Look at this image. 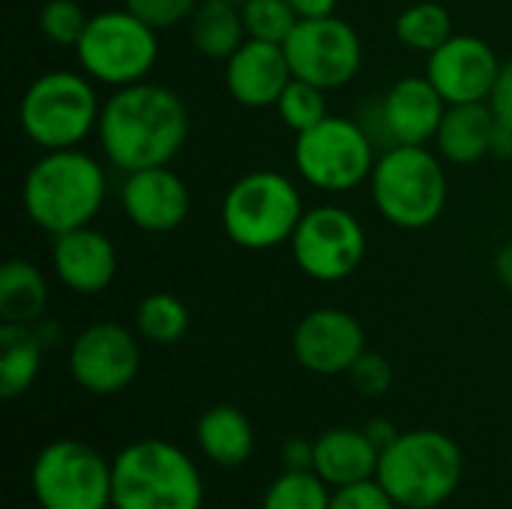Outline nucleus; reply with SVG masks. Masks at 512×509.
<instances>
[{"mask_svg":"<svg viewBox=\"0 0 512 509\" xmlns=\"http://www.w3.org/2000/svg\"><path fill=\"white\" fill-rule=\"evenodd\" d=\"M99 141L114 168L132 174L168 165L189 135L183 99L150 81L120 87L99 114Z\"/></svg>","mask_w":512,"mask_h":509,"instance_id":"1","label":"nucleus"},{"mask_svg":"<svg viewBox=\"0 0 512 509\" xmlns=\"http://www.w3.org/2000/svg\"><path fill=\"white\" fill-rule=\"evenodd\" d=\"M108 192L99 162L75 147L45 150V156L24 177V210L48 234H66L90 225L102 210Z\"/></svg>","mask_w":512,"mask_h":509,"instance_id":"2","label":"nucleus"},{"mask_svg":"<svg viewBox=\"0 0 512 509\" xmlns=\"http://www.w3.org/2000/svg\"><path fill=\"white\" fill-rule=\"evenodd\" d=\"M114 468V509H201L204 480L171 441L144 438L117 453Z\"/></svg>","mask_w":512,"mask_h":509,"instance_id":"3","label":"nucleus"},{"mask_svg":"<svg viewBox=\"0 0 512 509\" xmlns=\"http://www.w3.org/2000/svg\"><path fill=\"white\" fill-rule=\"evenodd\" d=\"M462 471V450L450 435L414 429L381 450L375 480L402 509H435L456 495Z\"/></svg>","mask_w":512,"mask_h":509,"instance_id":"4","label":"nucleus"},{"mask_svg":"<svg viewBox=\"0 0 512 509\" xmlns=\"http://www.w3.org/2000/svg\"><path fill=\"white\" fill-rule=\"evenodd\" d=\"M372 198L381 216L405 231L429 228L447 204V174L426 147L393 144L372 168Z\"/></svg>","mask_w":512,"mask_h":509,"instance_id":"5","label":"nucleus"},{"mask_svg":"<svg viewBox=\"0 0 512 509\" xmlns=\"http://www.w3.org/2000/svg\"><path fill=\"white\" fill-rule=\"evenodd\" d=\"M303 213L300 192L279 171L243 174L222 201V225L228 240L249 252L288 243Z\"/></svg>","mask_w":512,"mask_h":509,"instance_id":"6","label":"nucleus"},{"mask_svg":"<svg viewBox=\"0 0 512 509\" xmlns=\"http://www.w3.org/2000/svg\"><path fill=\"white\" fill-rule=\"evenodd\" d=\"M99 102L84 75L54 69L39 75L18 105L24 135L42 150H66L81 144L99 126Z\"/></svg>","mask_w":512,"mask_h":509,"instance_id":"7","label":"nucleus"},{"mask_svg":"<svg viewBox=\"0 0 512 509\" xmlns=\"http://www.w3.org/2000/svg\"><path fill=\"white\" fill-rule=\"evenodd\" d=\"M30 489L42 509H108L114 468L90 444L63 438L36 453Z\"/></svg>","mask_w":512,"mask_h":509,"instance_id":"8","label":"nucleus"},{"mask_svg":"<svg viewBox=\"0 0 512 509\" xmlns=\"http://www.w3.org/2000/svg\"><path fill=\"white\" fill-rule=\"evenodd\" d=\"M81 69L114 87H129L147 78L156 63V30L129 9H108L87 21L81 42L75 45Z\"/></svg>","mask_w":512,"mask_h":509,"instance_id":"9","label":"nucleus"},{"mask_svg":"<svg viewBox=\"0 0 512 509\" xmlns=\"http://www.w3.org/2000/svg\"><path fill=\"white\" fill-rule=\"evenodd\" d=\"M294 162L306 183L324 192H348L372 177L375 141L360 120L324 117L312 129L297 135Z\"/></svg>","mask_w":512,"mask_h":509,"instance_id":"10","label":"nucleus"},{"mask_svg":"<svg viewBox=\"0 0 512 509\" xmlns=\"http://www.w3.org/2000/svg\"><path fill=\"white\" fill-rule=\"evenodd\" d=\"M291 252L297 267L315 282H342L348 279L366 255V231L354 213L345 207H312L303 213Z\"/></svg>","mask_w":512,"mask_h":509,"instance_id":"11","label":"nucleus"},{"mask_svg":"<svg viewBox=\"0 0 512 509\" xmlns=\"http://www.w3.org/2000/svg\"><path fill=\"white\" fill-rule=\"evenodd\" d=\"M282 48L291 66V75L321 90L345 87L348 81H354L363 63L360 36L339 15L300 18Z\"/></svg>","mask_w":512,"mask_h":509,"instance_id":"12","label":"nucleus"},{"mask_svg":"<svg viewBox=\"0 0 512 509\" xmlns=\"http://www.w3.org/2000/svg\"><path fill=\"white\" fill-rule=\"evenodd\" d=\"M141 369V345L132 330L102 321L81 330L69 351V372L93 396L126 390Z\"/></svg>","mask_w":512,"mask_h":509,"instance_id":"13","label":"nucleus"},{"mask_svg":"<svg viewBox=\"0 0 512 509\" xmlns=\"http://www.w3.org/2000/svg\"><path fill=\"white\" fill-rule=\"evenodd\" d=\"M501 60L480 36H450L438 51L429 54L426 75L447 99V105L489 102L498 81Z\"/></svg>","mask_w":512,"mask_h":509,"instance_id":"14","label":"nucleus"},{"mask_svg":"<svg viewBox=\"0 0 512 509\" xmlns=\"http://www.w3.org/2000/svg\"><path fill=\"white\" fill-rule=\"evenodd\" d=\"M363 351L366 333L345 309H315L294 330V357L315 375H348Z\"/></svg>","mask_w":512,"mask_h":509,"instance_id":"15","label":"nucleus"},{"mask_svg":"<svg viewBox=\"0 0 512 509\" xmlns=\"http://www.w3.org/2000/svg\"><path fill=\"white\" fill-rule=\"evenodd\" d=\"M192 195L168 165L132 171L123 183V210L129 222L147 234H168L189 216Z\"/></svg>","mask_w":512,"mask_h":509,"instance_id":"16","label":"nucleus"},{"mask_svg":"<svg viewBox=\"0 0 512 509\" xmlns=\"http://www.w3.org/2000/svg\"><path fill=\"white\" fill-rule=\"evenodd\" d=\"M447 114V99L429 81V75H408L390 87L381 99V126L393 144H417L426 147Z\"/></svg>","mask_w":512,"mask_h":509,"instance_id":"17","label":"nucleus"},{"mask_svg":"<svg viewBox=\"0 0 512 509\" xmlns=\"http://www.w3.org/2000/svg\"><path fill=\"white\" fill-rule=\"evenodd\" d=\"M225 63L228 93L246 108L276 105L282 90L294 78L285 48L264 39H246Z\"/></svg>","mask_w":512,"mask_h":509,"instance_id":"18","label":"nucleus"},{"mask_svg":"<svg viewBox=\"0 0 512 509\" xmlns=\"http://www.w3.org/2000/svg\"><path fill=\"white\" fill-rule=\"evenodd\" d=\"M51 261L57 279L75 294H102L117 276L114 243L90 225L57 234Z\"/></svg>","mask_w":512,"mask_h":509,"instance_id":"19","label":"nucleus"},{"mask_svg":"<svg viewBox=\"0 0 512 509\" xmlns=\"http://www.w3.org/2000/svg\"><path fill=\"white\" fill-rule=\"evenodd\" d=\"M381 450L369 441L366 429H330L315 438L312 471L333 489L372 480L378 474Z\"/></svg>","mask_w":512,"mask_h":509,"instance_id":"20","label":"nucleus"},{"mask_svg":"<svg viewBox=\"0 0 512 509\" xmlns=\"http://www.w3.org/2000/svg\"><path fill=\"white\" fill-rule=\"evenodd\" d=\"M492 129H495V111L489 102L447 105L435 144L444 159L456 165H474L483 156H492Z\"/></svg>","mask_w":512,"mask_h":509,"instance_id":"21","label":"nucleus"},{"mask_svg":"<svg viewBox=\"0 0 512 509\" xmlns=\"http://www.w3.org/2000/svg\"><path fill=\"white\" fill-rule=\"evenodd\" d=\"M195 438L201 453L219 468H237L255 450V429L249 417L234 405H216L204 411Z\"/></svg>","mask_w":512,"mask_h":509,"instance_id":"22","label":"nucleus"},{"mask_svg":"<svg viewBox=\"0 0 512 509\" xmlns=\"http://www.w3.org/2000/svg\"><path fill=\"white\" fill-rule=\"evenodd\" d=\"M48 309V282L42 270L24 258L0 267V318L3 324H36Z\"/></svg>","mask_w":512,"mask_h":509,"instance_id":"23","label":"nucleus"},{"mask_svg":"<svg viewBox=\"0 0 512 509\" xmlns=\"http://www.w3.org/2000/svg\"><path fill=\"white\" fill-rule=\"evenodd\" d=\"M192 45L210 60H228L249 36L243 24V12L234 3L222 0H201L189 18Z\"/></svg>","mask_w":512,"mask_h":509,"instance_id":"24","label":"nucleus"},{"mask_svg":"<svg viewBox=\"0 0 512 509\" xmlns=\"http://www.w3.org/2000/svg\"><path fill=\"white\" fill-rule=\"evenodd\" d=\"M45 345L36 330L27 324H3L0 327V396L18 399L27 393L39 375Z\"/></svg>","mask_w":512,"mask_h":509,"instance_id":"25","label":"nucleus"},{"mask_svg":"<svg viewBox=\"0 0 512 509\" xmlns=\"http://www.w3.org/2000/svg\"><path fill=\"white\" fill-rule=\"evenodd\" d=\"M135 327L153 345H174L189 333V309L180 297L168 291H153L138 303Z\"/></svg>","mask_w":512,"mask_h":509,"instance_id":"26","label":"nucleus"},{"mask_svg":"<svg viewBox=\"0 0 512 509\" xmlns=\"http://www.w3.org/2000/svg\"><path fill=\"white\" fill-rule=\"evenodd\" d=\"M396 36L402 45L414 48V51H438L453 33V15L447 6L423 0L408 6L399 18H396Z\"/></svg>","mask_w":512,"mask_h":509,"instance_id":"27","label":"nucleus"},{"mask_svg":"<svg viewBox=\"0 0 512 509\" xmlns=\"http://www.w3.org/2000/svg\"><path fill=\"white\" fill-rule=\"evenodd\" d=\"M330 501L333 492L315 471L285 468V474L270 483L261 509H330Z\"/></svg>","mask_w":512,"mask_h":509,"instance_id":"28","label":"nucleus"},{"mask_svg":"<svg viewBox=\"0 0 512 509\" xmlns=\"http://www.w3.org/2000/svg\"><path fill=\"white\" fill-rule=\"evenodd\" d=\"M327 90L303 81V78H291L288 87L282 90L279 102H276V111L282 117V123L288 129H294L297 135L312 129L315 123H321L327 117V99H324Z\"/></svg>","mask_w":512,"mask_h":509,"instance_id":"29","label":"nucleus"},{"mask_svg":"<svg viewBox=\"0 0 512 509\" xmlns=\"http://www.w3.org/2000/svg\"><path fill=\"white\" fill-rule=\"evenodd\" d=\"M240 12L249 39H264L276 45H285V39L300 21L288 0H246Z\"/></svg>","mask_w":512,"mask_h":509,"instance_id":"30","label":"nucleus"},{"mask_svg":"<svg viewBox=\"0 0 512 509\" xmlns=\"http://www.w3.org/2000/svg\"><path fill=\"white\" fill-rule=\"evenodd\" d=\"M87 21L90 18L78 0H48L39 9V33L54 45H78Z\"/></svg>","mask_w":512,"mask_h":509,"instance_id":"31","label":"nucleus"},{"mask_svg":"<svg viewBox=\"0 0 512 509\" xmlns=\"http://www.w3.org/2000/svg\"><path fill=\"white\" fill-rule=\"evenodd\" d=\"M132 15H138L153 30L177 27L180 21H189L198 9V0H123Z\"/></svg>","mask_w":512,"mask_h":509,"instance_id":"32","label":"nucleus"},{"mask_svg":"<svg viewBox=\"0 0 512 509\" xmlns=\"http://www.w3.org/2000/svg\"><path fill=\"white\" fill-rule=\"evenodd\" d=\"M348 378H351V384H354L357 393H363V396H369V399H378V396H384V393L390 390V384H393V369H390V363H387L381 354L363 351V354L354 360V366L348 369Z\"/></svg>","mask_w":512,"mask_h":509,"instance_id":"33","label":"nucleus"},{"mask_svg":"<svg viewBox=\"0 0 512 509\" xmlns=\"http://www.w3.org/2000/svg\"><path fill=\"white\" fill-rule=\"evenodd\" d=\"M330 509H399V504L390 498V492L372 477L354 486H342L333 492Z\"/></svg>","mask_w":512,"mask_h":509,"instance_id":"34","label":"nucleus"},{"mask_svg":"<svg viewBox=\"0 0 512 509\" xmlns=\"http://www.w3.org/2000/svg\"><path fill=\"white\" fill-rule=\"evenodd\" d=\"M282 462H285V468H291V471H312V462H315V441L288 438V441L282 444Z\"/></svg>","mask_w":512,"mask_h":509,"instance_id":"35","label":"nucleus"},{"mask_svg":"<svg viewBox=\"0 0 512 509\" xmlns=\"http://www.w3.org/2000/svg\"><path fill=\"white\" fill-rule=\"evenodd\" d=\"M489 105L498 117H510L512 120V60H507L498 72V81L492 87Z\"/></svg>","mask_w":512,"mask_h":509,"instance_id":"36","label":"nucleus"},{"mask_svg":"<svg viewBox=\"0 0 512 509\" xmlns=\"http://www.w3.org/2000/svg\"><path fill=\"white\" fill-rule=\"evenodd\" d=\"M492 156L512 159V120L495 114V129H492Z\"/></svg>","mask_w":512,"mask_h":509,"instance_id":"37","label":"nucleus"},{"mask_svg":"<svg viewBox=\"0 0 512 509\" xmlns=\"http://www.w3.org/2000/svg\"><path fill=\"white\" fill-rule=\"evenodd\" d=\"M288 3L297 12V18H324V15H336L339 0H288Z\"/></svg>","mask_w":512,"mask_h":509,"instance_id":"38","label":"nucleus"},{"mask_svg":"<svg viewBox=\"0 0 512 509\" xmlns=\"http://www.w3.org/2000/svg\"><path fill=\"white\" fill-rule=\"evenodd\" d=\"M366 435H369V441H372L378 450L390 447V444L399 438V432L393 429V423H390V420H372V423L366 426Z\"/></svg>","mask_w":512,"mask_h":509,"instance_id":"39","label":"nucleus"},{"mask_svg":"<svg viewBox=\"0 0 512 509\" xmlns=\"http://www.w3.org/2000/svg\"><path fill=\"white\" fill-rule=\"evenodd\" d=\"M495 273H498V279L512 291V243L510 246H504V249L495 255Z\"/></svg>","mask_w":512,"mask_h":509,"instance_id":"40","label":"nucleus"},{"mask_svg":"<svg viewBox=\"0 0 512 509\" xmlns=\"http://www.w3.org/2000/svg\"><path fill=\"white\" fill-rule=\"evenodd\" d=\"M222 3H234V6H243L246 0H222Z\"/></svg>","mask_w":512,"mask_h":509,"instance_id":"41","label":"nucleus"}]
</instances>
